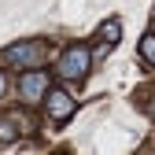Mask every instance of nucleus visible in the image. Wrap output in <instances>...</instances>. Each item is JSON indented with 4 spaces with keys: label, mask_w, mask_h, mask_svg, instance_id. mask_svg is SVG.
<instances>
[{
    "label": "nucleus",
    "mask_w": 155,
    "mask_h": 155,
    "mask_svg": "<svg viewBox=\"0 0 155 155\" xmlns=\"http://www.w3.org/2000/svg\"><path fill=\"white\" fill-rule=\"evenodd\" d=\"M89 55H92V52H89L85 45L67 48L63 59H59V74H63V78H85V74H89V63H92Z\"/></svg>",
    "instance_id": "nucleus-1"
},
{
    "label": "nucleus",
    "mask_w": 155,
    "mask_h": 155,
    "mask_svg": "<svg viewBox=\"0 0 155 155\" xmlns=\"http://www.w3.org/2000/svg\"><path fill=\"white\" fill-rule=\"evenodd\" d=\"M4 59L15 63V67H33V63L45 59V45L41 41H18V45L4 48Z\"/></svg>",
    "instance_id": "nucleus-2"
},
{
    "label": "nucleus",
    "mask_w": 155,
    "mask_h": 155,
    "mask_svg": "<svg viewBox=\"0 0 155 155\" xmlns=\"http://www.w3.org/2000/svg\"><path fill=\"white\" fill-rule=\"evenodd\" d=\"M45 107H48V114H52L55 122H67L70 114H74V100H70L63 89H52V92L45 96Z\"/></svg>",
    "instance_id": "nucleus-3"
},
{
    "label": "nucleus",
    "mask_w": 155,
    "mask_h": 155,
    "mask_svg": "<svg viewBox=\"0 0 155 155\" xmlns=\"http://www.w3.org/2000/svg\"><path fill=\"white\" fill-rule=\"evenodd\" d=\"M45 89H48V74H45V70H26V74H22V100H26V104L41 100Z\"/></svg>",
    "instance_id": "nucleus-4"
},
{
    "label": "nucleus",
    "mask_w": 155,
    "mask_h": 155,
    "mask_svg": "<svg viewBox=\"0 0 155 155\" xmlns=\"http://www.w3.org/2000/svg\"><path fill=\"white\" fill-rule=\"evenodd\" d=\"M15 137H18L15 118H0V144H15Z\"/></svg>",
    "instance_id": "nucleus-5"
},
{
    "label": "nucleus",
    "mask_w": 155,
    "mask_h": 155,
    "mask_svg": "<svg viewBox=\"0 0 155 155\" xmlns=\"http://www.w3.org/2000/svg\"><path fill=\"white\" fill-rule=\"evenodd\" d=\"M100 37H104L107 45H118V37H122V26H118V18H111V22H104Z\"/></svg>",
    "instance_id": "nucleus-6"
},
{
    "label": "nucleus",
    "mask_w": 155,
    "mask_h": 155,
    "mask_svg": "<svg viewBox=\"0 0 155 155\" xmlns=\"http://www.w3.org/2000/svg\"><path fill=\"white\" fill-rule=\"evenodd\" d=\"M140 55H144V63L155 67V33H144L140 37Z\"/></svg>",
    "instance_id": "nucleus-7"
},
{
    "label": "nucleus",
    "mask_w": 155,
    "mask_h": 155,
    "mask_svg": "<svg viewBox=\"0 0 155 155\" xmlns=\"http://www.w3.org/2000/svg\"><path fill=\"white\" fill-rule=\"evenodd\" d=\"M4 89H8V78H4V70H0V96H4Z\"/></svg>",
    "instance_id": "nucleus-8"
},
{
    "label": "nucleus",
    "mask_w": 155,
    "mask_h": 155,
    "mask_svg": "<svg viewBox=\"0 0 155 155\" xmlns=\"http://www.w3.org/2000/svg\"><path fill=\"white\" fill-rule=\"evenodd\" d=\"M151 114H155V100H151Z\"/></svg>",
    "instance_id": "nucleus-9"
}]
</instances>
